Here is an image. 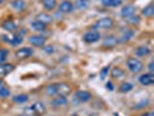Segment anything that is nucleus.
<instances>
[{"instance_id":"4468645a","label":"nucleus","mask_w":154,"mask_h":116,"mask_svg":"<svg viewBox=\"0 0 154 116\" xmlns=\"http://www.w3.org/2000/svg\"><path fill=\"white\" fill-rule=\"evenodd\" d=\"M67 98L66 96H63V95H58L56 96L54 100L51 101V105L54 107H62V106H66L67 105Z\"/></svg>"},{"instance_id":"4be33fe9","label":"nucleus","mask_w":154,"mask_h":116,"mask_svg":"<svg viewBox=\"0 0 154 116\" xmlns=\"http://www.w3.org/2000/svg\"><path fill=\"white\" fill-rule=\"evenodd\" d=\"M134 35V31L132 29H124L122 33V37H121V42H128Z\"/></svg>"},{"instance_id":"79ce46f5","label":"nucleus","mask_w":154,"mask_h":116,"mask_svg":"<svg viewBox=\"0 0 154 116\" xmlns=\"http://www.w3.org/2000/svg\"><path fill=\"white\" fill-rule=\"evenodd\" d=\"M1 2H2V0H0V4H1Z\"/></svg>"},{"instance_id":"c756f323","label":"nucleus","mask_w":154,"mask_h":116,"mask_svg":"<svg viewBox=\"0 0 154 116\" xmlns=\"http://www.w3.org/2000/svg\"><path fill=\"white\" fill-rule=\"evenodd\" d=\"M89 0H77V7L79 9H86L89 6Z\"/></svg>"},{"instance_id":"e433bc0d","label":"nucleus","mask_w":154,"mask_h":116,"mask_svg":"<svg viewBox=\"0 0 154 116\" xmlns=\"http://www.w3.org/2000/svg\"><path fill=\"white\" fill-rule=\"evenodd\" d=\"M140 116H153V113H144V114H141Z\"/></svg>"},{"instance_id":"f704fd0d","label":"nucleus","mask_w":154,"mask_h":116,"mask_svg":"<svg viewBox=\"0 0 154 116\" xmlns=\"http://www.w3.org/2000/svg\"><path fill=\"white\" fill-rule=\"evenodd\" d=\"M44 51L48 52V54H51V52H54V46L49 45V46H45L44 48Z\"/></svg>"},{"instance_id":"a19ab883","label":"nucleus","mask_w":154,"mask_h":116,"mask_svg":"<svg viewBox=\"0 0 154 116\" xmlns=\"http://www.w3.org/2000/svg\"><path fill=\"white\" fill-rule=\"evenodd\" d=\"M71 116H79L78 114H73V115H71Z\"/></svg>"},{"instance_id":"58836bf2","label":"nucleus","mask_w":154,"mask_h":116,"mask_svg":"<svg viewBox=\"0 0 154 116\" xmlns=\"http://www.w3.org/2000/svg\"><path fill=\"white\" fill-rule=\"evenodd\" d=\"M115 116H119V114H118V113H115Z\"/></svg>"},{"instance_id":"f8f14e48","label":"nucleus","mask_w":154,"mask_h":116,"mask_svg":"<svg viewBox=\"0 0 154 116\" xmlns=\"http://www.w3.org/2000/svg\"><path fill=\"white\" fill-rule=\"evenodd\" d=\"M74 96H75V99L79 102H87L88 100H91V98H92L91 93L87 92V91H77Z\"/></svg>"},{"instance_id":"dca6fc26","label":"nucleus","mask_w":154,"mask_h":116,"mask_svg":"<svg viewBox=\"0 0 154 116\" xmlns=\"http://www.w3.org/2000/svg\"><path fill=\"white\" fill-rule=\"evenodd\" d=\"M141 15L145 16V17H152L154 15V7H153V2L148 4L146 7L143 8L141 11Z\"/></svg>"},{"instance_id":"72a5a7b5","label":"nucleus","mask_w":154,"mask_h":116,"mask_svg":"<svg viewBox=\"0 0 154 116\" xmlns=\"http://www.w3.org/2000/svg\"><path fill=\"white\" fill-rule=\"evenodd\" d=\"M106 87H107V89H109V91H114V89H115V87H114V84H112L111 81H108V83L106 84Z\"/></svg>"},{"instance_id":"412c9836","label":"nucleus","mask_w":154,"mask_h":116,"mask_svg":"<svg viewBox=\"0 0 154 116\" xmlns=\"http://www.w3.org/2000/svg\"><path fill=\"white\" fill-rule=\"evenodd\" d=\"M36 20H39V21H42V22L45 23V24H49V23H51L52 21H54L52 16L49 15V14H46V13H41V14H38V16H37Z\"/></svg>"},{"instance_id":"bb28decb","label":"nucleus","mask_w":154,"mask_h":116,"mask_svg":"<svg viewBox=\"0 0 154 116\" xmlns=\"http://www.w3.org/2000/svg\"><path fill=\"white\" fill-rule=\"evenodd\" d=\"M124 76V71L121 67H114L111 70V77L112 78H122Z\"/></svg>"},{"instance_id":"f03ea898","label":"nucleus","mask_w":154,"mask_h":116,"mask_svg":"<svg viewBox=\"0 0 154 116\" xmlns=\"http://www.w3.org/2000/svg\"><path fill=\"white\" fill-rule=\"evenodd\" d=\"M114 27V20L111 17H102L99 19L96 22L93 24L94 30H100V29H111Z\"/></svg>"},{"instance_id":"4c0bfd02","label":"nucleus","mask_w":154,"mask_h":116,"mask_svg":"<svg viewBox=\"0 0 154 116\" xmlns=\"http://www.w3.org/2000/svg\"><path fill=\"white\" fill-rule=\"evenodd\" d=\"M17 116H28L27 114H21V115H17Z\"/></svg>"},{"instance_id":"9b49d317","label":"nucleus","mask_w":154,"mask_h":116,"mask_svg":"<svg viewBox=\"0 0 154 116\" xmlns=\"http://www.w3.org/2000/svg\"><path fill=\"white\" fill-rule=\"evenodd\" d=\"M1 28L4 30L8 31V33H12V31H15L19 28V24L14 21H11V20H6L1 23Z\"/></svg>"},{"instance_id":"9d476101","label":"nucleus","mask_w":154,"mask_h":116,"mask_svg":"<svg viewBox=\"0 0 154 116\" xmlns=\"http://www.w3.org/2000/svg\"><path fill=\"white\" fill-rule=\"evenodd\" d=\"M133 14H136V7L133 5H126L121 11V16L124 17V19H128V17L132 16Z\"/></svg>"},{"instance_id":"2eb2a0df","label":"nucleus","mask_w":154,"mask_h":116,"mask_svg":"<svg viewBox=\"0 0 154 116\" xmlns=\"http://www.w3.org/2000/svg\"><path fill=\"white\" fill-rule=\"evenodd\" d=\"M30 26H31V28L36 31H44V30H46V28H48V24L43 23L42 21H39V20H34V21L30 23Z\"/></svg>"},{"instance_id":"5701e85b","label":"nucleus","mask_w":154,"mask_h":116,"mask_svg":"<svg viewBox=\"0 0 154 116\" xmlns=\"http://www.w3.org/2000/svg\"><path fill=\"white\" fill-rule=\"evenodd\" d=\"M23 42V36L22 35H20V34H15V35H13L12 36V41H11V45L13 46H17L20 45L21 43Z\"/></svg>"},{"instance_id":"a211bd4d","label":"nucleus","mask_w":154,"mask_h":116,"mask_svg":"<svg viewBox=\"0 0 154 116\" xmlns=\"http://www.w3.org/2000/svg\"><path fill=\"white\" fill-rule=\"evenodd\" d=\"M117 43H118V39L116 37L115 35H110L108 37H106L104 42H103V45L108 46V48H112V46H115Z\"/></svg>"},{"instance_id":"aec40b11","label":"nucleus","mask_w":154,"mask_h":116,"mask_svg":"<svg viewBox=\"0 0 154 116\" xmlns=\"http://www.w3.org/2000/svg\"><path fill=\"white\" fill-rule=\"evenodd\" d=\"M151 54V49L147 46H139L136 49V55L139 57H144V56H148Z\"/></svg>"},{"instance_id":"7c9ffc66","label":"nucleus","mask_w":154,"mask_h":116,"mask_svg":"<svg viewBox=\"0 0 154 116\" xmlns=\"http://www.w3.org/2000/svg\"><path fill=\"white\" fill-rule=\"evenodd\" d=\"M126 20H128V22L130 23V24H139L140 23V16L137 15V14H133L132 16L128 17Z\"/></svg>"},{"instance_id":"20e7f679","label":"nucleus","mask_w":154,"mask_h":116,"mask_svg":"<svg viewBox=\"0 0 154 116\" xmlns=\"http://www.w3.org/2000/svg\"><path fill=\"white\" fill-rule=\"evenodd\" d=\"M101 39V35L100 33L97 30H89L87 31L85 35L82 36V39H84V42L86 43H95V42H97L99 39Z\"/></svg>"},{"instance_id":"393cba45","label":"nucleus","mask_w":154,"mask_h":116,"mask_svg":"<svg viewBox=\"0 0 154 116\" xmlns=\"http://www.w3.org/2000/svg\"><path fill=\"white\" fill-rule=\"evenodd\" d=\"M28 100H29L28 94H19V95H15V96L13 98V101H14L15 103H26Z\"/></svg>"},{"instance_id":"c85d7f7f","label":"nucleus","mask_w":154,"mask_h":116,"mask_svg":"<svg viewBox=\"0 0 154 116\" xmlns=\"http://www.w3.org/2000/svg\"><path fill=\"white\" fill-rule=\"evenodd\" d=\"M8 49H0V65L6 62V58L8 57Z\"/></svg>"},{"instance_id":"ea45409f","label":"nucleus","mask_w":154,"mask_h":116,"mask_svg":"<svg viewBox=\"0 0 154 116\" xmlns=\"http://www.w3.org/2000/svg\"><path fill=\"white\" fill-rule=\"evenodd\" d=\"M0 84H2V79L1 78H0Z\"/></svg>"},{"instance_id":"423d86ee","label":"nucleus","mask_w":154,"mask_h":116,"mask_svg":"<svg viewBox=\"0 0 154 116\" xmlns=\"http://www.w3.org/2000/svg\"><path fill=\"white\" fill-rule=\"evenodd\" d=\"M72 92V88L66 83H57V95L66 96Z\"/></svg>"},{"instance_id":"6e6552de","label":"nucleus","mask_w":154,"mask_h":116,"mask_svg":"<svg viewBox=\"0 0 154 116\" xmlns=\"http://www.w3.org/2000/svg\"><path fill=\"white\" fill-rule=\"evenodd\" d=\"M58 8H59V12H62L64 14H69V13L73 12L74 5H73V2H71L69 0H64L62 4L59 5Z\"/></svg>"},{"instance_id":"0eeeda50","label":"nucleus","mask_w":154,"mask_h":116,"mask_svg":"<svg viewBox=\"0 0 154 116\" xmlns=\"http://www.w3.org/2000/svg\"><path fill=\"white\" fill-rule=\"evenodd\" d=\"M46 39L42 35H31L29 37V43L34 46H44Z\"/></svg>"},{"instance_id":"f257e3e1","label":"nucleus","mask_w":154,"mask_h":116,"mask_svg":"<svg viewBox=\"0 0 154 116\" xmlns=\"http://www.w3.org/2000/svg\"><path fill=\"white\" fill-rule=\"evenodd\" d=\"M46 108H45V105L41 101H36L31 105L30 107H27L26 108V111L24 114H27L28 116H43L45 114Z\"/></svg>"},{"instance_id":"f3484780","label":"nucleus","mask_w":154,"mask_h":116,"mask_svg":"<svg viewBox=\"0 0 154 116\" xmlns=\"http://www.w3.org/2000/svg\"><path fill=\"white\" fill-rule=\"evenodd\" d=\"M11 5H12L13 9H15L17 12H22L26 8V1L24 0H13Z\"/></svg>"},{"instance_id":"39448f33","label":"nucleus","mask_w":154,"mask_h":116,"mask_svg":"<svg viewBox=\"0 0 154 116\" xmlns=\"http://www.w3.org/2000/svg\"><path fill=\"white\" fill-rule=\"evenodd\" d=\"M34 50L29 48V46H24V48H20L15 51V57L17 59H27L30 56H32Z\"/></svg>"},{"instance_id":"473e14b6","label":"nucleus","mask_w":154,"mask_h":116,"mask_svg":"<svg viewBox=\"0 0 154 116\" xmlns=\"http://www.w3.org/2000/svg\"><path fill=\"white\" fill-rule=\"evenodd\" d=\"M109 70H110V66H104L103 69L101 70V73H100V77L101 79H104V78L108 76V73H109Z\"/></svg>"},{"instance_id":"cd10ccee","label":"nucleus","mask_w":154,"mask_h":116,"mask_svg":"<svg viewBox=\"0 0 154 116\" xmlns=\"http://www.w3.org/2000/svg\"><path fill=\"white\" fill-rule=\"evenodd\" d=\"M46 94L48 95H57V83L50 84L46 87Z\"/></svg>"},{"instance_id":"ddd939ff","label":"nucleus","mask_w":154,"mask_h":116,"mask_svg":"<svg viewBox=\"0 0 154 116\" xmlns=\"http://www.w3.org/2000/svg\"><path fill=\"white\" fill-rule=\"evenodd\" d=\"M15 66L11 63H4L0 65V76H7L11 72H13Z\"/></svg>"},{"instance_id":"2f4dec72","label":"nucleus","mask_w":154,"mask_h":116,"mask_svg":"<svg viewBox=\"0 0 154 116\" xmlns=\"http://www.w3.org/2000/svg\"><path fill=\"white\" fill-rule=\"evenodd\" d=\"M11 95V91H9V88L7 87H2V88H0V98H7Z\"/></svg>"},{"instance_id":"7ed1b4c3","label":"nucleus","mask_w":154,"mask_h":116,"mask_svg":"<svg viewBox=\"0 0 154 116\" xmlns=\"http://www.w3.org/2000/svg\"><path fill=\"white\" fill-rule=\"evenodd\" d=\"M126 66H128L129 71H131L132 73H139V72H141L144 70L143 62L139 61L138 58H133V57L129 58L126 61Z\"/></svg>"},{"instance_id":"1a4fd4ad","label":"nucleus","mask_w":154,"mask_h":116,"mask_svg":"<svg viewBox=\"0 0 154 116\" xmlns=\"http://www.w3.org/2000/svg\"><path fill=\"white\" fill-rule=\"evenodd\" d=\"M139 83L144 86H151L154 84V76L153 73H145V74H141L139 77Z\"/></svg>"},{"instance_id":"b1692460","label":"nucleus","mask_w":154,"mask_h":116,"mask_svg":"<svg viewBox=\"0 0 154 116\" xmlns=\"http://www.w3.org/2000/svg\"><path fill=\"white\" fill-rule=\"evenodd\" d=\"M42 4H43V6H44L45 9L52 11V9H54L56 6H57V0H43Z\"/></svg>"},{"instance_id":"a878e982","label":"nucleus","mask_w":154,"mask_h":116,"mask_svg":"<svg viewBox=\"0 0 154 116\" xmlns=\"http://www.w3.org/2000/svg\"><path fill=\"white\" fill-rule=\"evenodd\" d=\"M133 89V85L131 83H123L119 86V92L121 93H129Z\"/></svg>"},{"instance_id":"6ab92c4d","label":"nucleus","mask_w":154,"mask_h":116,"mask_svg":"<svg viewBox=\"0 0 154 116\" xmlns=\"http://www.w3.org/2000/svg\"><path fill=\"white\" fill-rule=\"evenodd\" d=\"M101 2L106 7H117L123 2V0H101Z\"/></svg>"},{"instance_id":"c9c22d12","label":"nucleus","mask_w":154,"mask_h":116,"mask_svg":"<svg viewBox=\"0 0 154 116\" xmlns=\"http://www.w3.org/2000/svg\"><path fill=\"white\" fill-rule=\"evenodd\" d=\"M154 64H153V62H151L149 63V65H148V69H149V71H151V73H152V71L154 70Z\"/></svg>"}]
</instances>
